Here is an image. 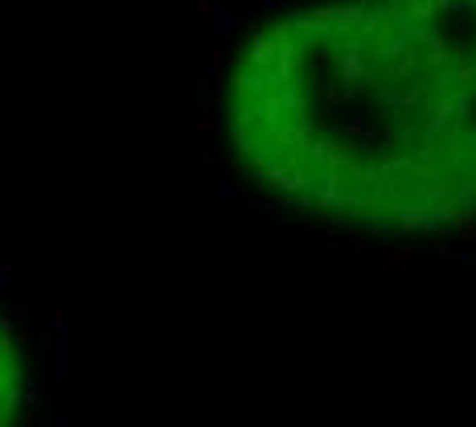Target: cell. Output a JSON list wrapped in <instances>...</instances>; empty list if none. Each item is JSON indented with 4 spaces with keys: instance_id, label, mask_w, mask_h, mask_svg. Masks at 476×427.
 <instances>
[{
    "instance_id": "obj_1",
    "label": "cell",
    "mask_w": 476,
    "mask_h": 427,
    "mask_svg": "<svg viewBox=\"0 0 476 427\" xmlns=\"http://www.w3.org/2000/svg\"><path fill=\"white\" fill-rule=\"evenodd\" d=\"M263 190L374 230L476 218V0H325L263 25L226 82Z\"/></svg>"
}]
</instances>
